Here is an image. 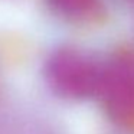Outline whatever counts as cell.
Segmentation results:
<instances>
[{"label": "cell", "mask_w": 134, "mask_h": 134, "mask_svg": "<svg viewBox=\"0 0 134 134\" xmlns=\"http://www.w3.org/2000/svg\"><path fill=\"white\" fill-rule=\"evenodd\" d=\"M102 62L78 48L64 46L53 51L45 64L49 88L66 99L97 98L101 84Z\"/></svg>", "instance_id": "6da1fadb"}, {"label": "cell", "mask_w": 134, "mask_h": 134, "mask_svg": "<svg viewBox=\"0 0 134 134\" xmlns=\"http://www.w3.org/2000/svg\"><path fill=\"white\" fill-rule=\"evenodd\" d=\"M111 121L134 131V53L117 52L102 62L97 94Z\"/></svg>", "instance_id": "7a4b0ae2"}, {"label": "cell", "mask_w": 134, "mask_h": 134, "mask_svg": "<svg viewBox=\"0 0 134 134\" xmlns=\"http://www.w3.org/2000/svg\"><path fill=\"white\" fill-rule=\"evenodd\" d=\"M46 4L58 16L74 22H88L101 16L102 0H46Z\"/></svg>", "instance_id": "3957f363"}, {"label": "cell", "mask_w": 134, "mask_h": 134, "mask_svg": "<svg viewBox=\"0 0 134 134\" xmlns=\"http://www.w3.org/2000/svg\"><path fill=\"white\" fill-rule=\"evenodd\" d=\"M131 2H134V0H131Z\"/></svg>", "instance_id": "277c9868"}]
</instances>
